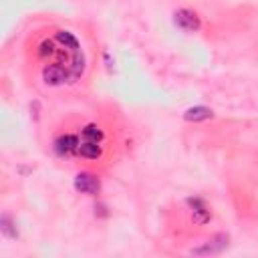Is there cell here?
Instances as JSON below:
<instances>
[{
    "instance_id": "6da1fadb",
    "label": "cell",
    "mask_w": 258,
    "mask_h": 258,
    "mask_svg": "<svg viewBox=\"0 0 258 258\" xmlns=\"http://www.w3.org/2000/svg\"><path fill=\"white\" fill-rule=\"evenodd\" d=\"M174 23H176L182 30H186V32H194V30L200 28V19H198V14L192 12V10H186V8H182V10H178V12L174 14Z\"/></svg>"
},
{
    "instance_id": "7a4b0ae2",
    "label": "cell",
    "mask_w": 258,
    "mask_h": 258,
    "mask_svg": "<svg viewBox=\"0 0 258 258\" xmlns=\"http://www.w3.org/2000/svg\"><path fill=\"white\" fill-rule=\"evenodd\" d=\"M43 79H45V83H48V85H61V83H65L67 79H71V73L65 71V67H61V63H55V65L45 67Z\"/></svg>"
},
{
    "instance_id": "3957f363",
    "label": "cell",
    "mask_w": 258,
    "mask_h": 258,
    "mask_svg": "<svg viewBox=\"0 0 258 258\" xmlns=\"http://www.w3.org/2000/svg\"><path fill=\"white\" fill-rule=\"evenodd\" d=\"M75 188L79 192H83V194L95 196L99 192V180L95 176H91V174H79L75 178Z\"/></svg>"
},
{
    "instance_id": "277c9868",
    "label": "cell",
    "mask_w": 258,
    "mask_h": 258,
    "mask_svg": "<svg viewBox=\"0 0 258 258\" xmlns=\"http://www.w3.org/2000/svg\"><path fill=\"white\" fill-rule=\"evenodd\" d=\"M55 149L59 156H71V153H77L79 149V137L75 135H63L55 141Z\"/></svg>"
},
{
    "instance_id": "5b68a950",
    "label": "cell",
    "mask_w": 258,
    "mask_h": 258,
    "mask_svg": "<svg viewBox=\"0 0 258 258\" xmlns=\"http://www.w3.org/2000/svg\"><path fill=\"white\" fill-rule=\"evenodd\" d=\"M188 204L192 206L194 222H198V224H206V222L210 220V210H208V206H206L200 198H190V200H188Z\"/></svg>"
},
{
    "instance_id": "8992f818",
    "label": "cell",
    "mask_w": 258,
    "mask_h": 258,
    "mask_svg": "<svg viewBox=\"0 0 258 258\" xmlns=\"http://www.w3.org/2000/svg\"><path fill=\"white\" fill-rule=\"evenodd\" d=\"M226 246H228V236H226V234H218V236L212 238V242H210L208 246L194 250V254H214V252L224 250Z\"/></svg>"
},
{
    "instance_id": "52a82bcc",
    "label": "cell",
    "mask_w": 258,
    "mask_h": 258,
    "mask_svg": "<svg viewBox=\"0 0 258 258\" xmlns=\"http://www.w3.org/2000/svg\"><path fill=\"white\" fill-rule=\"evenodd\" d=\"M77 153H79V156H83V158L97 160L101 156V147L97 145V141H83V143H79Z\"/></svg>"
},
{
    "instance_id": "ba28073f",
    "label": "cell",
    "mask_w": 258,
    "mask_h": 258,
    "mask_svg": "<svg viewBox=\"0 0 258 258\" xmlns=\"http://www.w3.org/2000/svg\"><path fill=\"white\" fill-rule=\"evenodd\" d=\"M184 117L188 119V121H204V119L212 117V109H208V107H192V109L186 111Z\"/></svg>"
},
{
    "instance_id": "9c48e42d",
    "label": "cell",
    "mask_w": 258,
    "mask_h": 258,
    "mask_svg": "<svg viewBox=\"0 0 258 258\" xmlns=\"http://www.w3.org/2000/svg\"><path fill=\"white\" fill-rule=\"evenodd\" d=\"M57 39H59V43H63L67 48L79 50V41H77L69 30H59V32H57Z\"/></svg>"
},
{
    "instance_id": "30bf717a",
    "label": "cell",
    "mask_w": 258,
    "mask_h": 258,
    "mask_svg": "<svg viewBox=\"0 0 258 258\" xmlns=\"http://www.w3.org/2000/svg\"><path fill=\"white\" fill-rule=\"evenodd\" d=\"M83 137H85V141H101L103 140V131L97 127V125H87L83 129Z\"/></svg>"
},
{
    "instance_id": "8fae6325",
    "label": "cell",
    "mask_w": 258,
    "mask_h": 258,
    "mask_svg": "<svg viewBox=\"0 0 258 258\" xmlns=\"http://www.w3.org/2000/svg\"><path fill=\"white\" fill-rule=\"evenodd\" d=\"M53 53H55V48H53V43H50V41H45V43L41 45V48H39V55H41V57L53 55Z\"/></svg>"
}]
</instances>
